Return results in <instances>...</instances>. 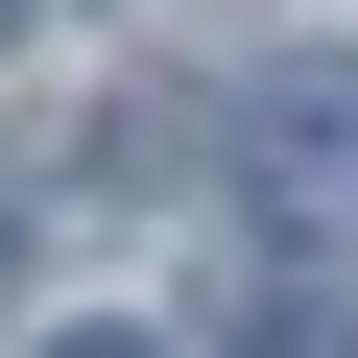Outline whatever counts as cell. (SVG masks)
Instances as JSON below:
<instances>
[{
    "mask_svg": "<svg viewBox=\"0 0 358 358\" xmlns=\"http://www.w3.org/2000/svg\"><path fill=\"white\" fill-rule=\"evenodd\" d=\"M239 358H358V287H263V310H239Z\"/></svg>",
    "mask_w": 358,
    "mask_h": 358,
    "instance_id": "2",
    "label": "cell"
},
{
    "mask_svg": "<svg viewBox=\"0 0 358 358\" xmlns=\"http://www.w3.org/2000/svg\"><path fill=\"white\" fill-rule=\"evenodd\" d=\"M48 358H167V334H48Z\"/></svg>",
    "mask_w": 358,
    "mask_h": 358,
    "instance_id": "3",
    "label": "cell"
},
{
    "mask_svg": "<svg viewBox=\"0 0 358 358\" xmlns=\"http://www.w3.org/2000/svg\"><path fill=\"white\" fill-rule=\"evenodd\" d=\"M0 24H24V0H0Z\"/></svg>",
    "mask_w": 358,
    "mask_h": 358,
    "instance_id": "4",
    "label": "cell"
},
{
    "mask_svg": "<svg viewBox=\"0 0 358 358\" xmlns=\"http://www.w3.org/2000/svg\"><path fill=\"white\" fill-rule=\"evenodd\" d=\"M239 192L263 215H358V48H287L239 96Z\"/></svg>",
    "mask_w": 358,
    "mask_h": 358,
    "instance_id": "1",
    "label": "cell"
}]
</instances>
